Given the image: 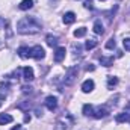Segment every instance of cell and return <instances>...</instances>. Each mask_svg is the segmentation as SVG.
<instances>
[{
	"label": "cell",
	"instance_id": "19",
	"mask_svg": "<svg viewBox=\"0 0 130 130\" xmlns=\"http://www.w3.org/2000/svg\"><path fill=\"white\" fill-rule=\"evenodd\" d=\"M85 35H86V27H79V29L74 30V36H76V38H82V36H85Z\"/></svg>",
	"mask_w": 130,
	"mask_h": 130
},
{
	"label": "cell",
	"instance_id": "20",
	"mask_svg": "<svg viewBox=\"0 0 130 130\" xmlns=\"http://www.w3.org/2000/svg\"><path fill=\"white\" fill-rule=\"evenodd\" d=\"M94 47H97V41H95V39H88V41H86V44H85V48L92 50Z\"/></svg>",
	"mask_w": 130,
	"mask_h": 130
},
{
	"label": "cell",
	"instance_id": "16",
	"mask_svg": "<svg viewBox=\"0 0 130 130\" xmlns=\"http://www.w3.org/2000/svg\"><path fill=\"white\" fill-rule=\"evenodd\" d=\"M100 64L103 65V67H110V65L113 64V56H109V58L101 56L100 58Z\"/></svg>",
	"mask_w": 130,
	"mask_h": 130
},
{
	"label": "cell",
	"instance_id": "25",
	"mask_svg": "<svg viewBox=\"0 0 130 130\" xmlns=\"http://www.w3.org/2000/svg\"><path fill=\"white\" fill-rule=\"evenodd\" d=\"M6 24H8V21H6V20H5L3 17H0V29H3V27H5Z\"/></svg>",
	"mask_w": 130,
	"mask_h": 130
},
{
	"label": "cell",
	"instance_id": "12",
	"mask_svg": "<svg viewBox=\"0 0 130 130\" xmlns=\"http://www.w3.org/2000/svg\"><path fill=\"white\" fill-rule=\"evenodd\" d=\"M115 120H117V123H127V121H130V113H129V112H121V113H117Z\"/></svg>",
	"mask_w": 130,
	"mask_h": 130
},
{
	"label": "cell",
	"instance_id": "31",
	"mask_svg": "<svg viewBox=\"0 0 130 130\" xmlns=\"http://www.w3.org/2000/svg\"><path fill=\"white\" fill-rule=\"evenodd\" d=\"M101 2H106V0H101Z\"/></svg>",
	"mask_w": 130,
	"mask_h": 130
},
{
	"label": "cell",
	"instance_id": "14",
	"mask_svg": "<svg viewBox=\"0 0 130 130\" xmlns=\"http://www.w3.org/2000/svg\"><path fill=\"white\" fill-rule=\"evenodd\" d=\"M33 6V0H21V3L18 5V8L21 9V11H27V9H30Z\"/></svg>",
	"mask_w": 130,
	"mask_h": 130
},
{
	"label": "cell",
	"instance_id": "10",
	"mask_svg": "<svg viewBox=\"0 0 130 130\" xmlns=\"http://www.w3.org/2000/svg\"><path fill=\"white\" fill-rule=\"evenodd\" d=\"M17 53H18V56H20V58H23V59L30 58V48H29V47H26V45H21V47L17 50Z\"/></svg>",
	"mask_w": 130,
	"mask_h": 130
},
{
	"label": "cell",
	"instance_id": "5",
	"mask_svg": "<svg viewBox=\"0 0 130 130\" xmlns=\"http://www.w3.org/2000/svg\"><path fill=\"white\" fill-rule=\"evenodd\" d=\"M94 86H95L94 80H92V79H88V80H85V82L82 83V91H83L85 94L92 92V91H94Z\"/></svg>",
	"mask_w": 130,
	"mask_h": 130
},
{
	"label": "cell",
	"instance_id": "4",
	"mask_svg": "<svg viewBox=\"0 0 130 130\" xmlns=\"http://www.w3.org/2000/svg\"><path fill=\"white\" fill-rule=\"evenodd\" d=\"M107 115H109V109L106 106H97V107H94V113H92L94 118L100 120V118H104Z\"/></svg>",
	"mask_w": 130,
	"mask_h": 130
},
{
	"label": "cell",
	"instance_id": "21",
	"mask_svg": "<svg viewBox=\"0 0 130 130\" xmlns=\"http://www.w3.org/2000/svg\"><path fill=\"white\" fill-rule=\"evenodd\" d=\"M115 47H117V42H115V39H113V38H110V39L106 42V48L112 50V48H115Z\"/></svg>",
	"mask_w": 130,
	"mask_h": 130
},
{
	"label": "cell",
	"instance_id": "26",
	"mask_svg": "<svg viewBox=\"0 0 130 130\" xmlns=\"http://www.w3.org/2000/svg\"><path fill=\"white\" fill-rule=\"evenodd\" d=\"M86 70H88V71H94V70H95V67H94L92 64H88V65H86Z\"/></svg>",
	"mask_w": 130,
	"mask_h": 130
},
{
	"label": "cell",
	"instance_id": "3",
	"mask_svg": "<svg viewBox=\"0 0 130 130\" xmlns=\"http://www.w3.org/2000/svg\"><path fill=\"white\" fill-rule=\"evenodd\" d=\"M45 56V52H44V48L41 47V45H33L32 48H30V58L33 59H42Z\"/></svg>",
	"mask_w": 130,
	"mask_h": 130
},
{
	"label": "cell",
	"instance_id": "2",
	"mask_svg": "<svg viewBox=\"0 0 130 130\" xmlns=\"http://www.w3.org/2000/svg\"><path fill=\"white\" fill-rule=\"evenodd\" d=\"M79 74V67H70L65 74V85H73Z\"/></svg>",
	"mask_w": 130,
	"mask_h": 130
},
{
	"label": "cell",
	"instance_id": "8",
	"mask_svg": "<svg viewBox=\"0 0 130 130\" xmlns=\"http://www.w3.org/2000/svg\"><path fill=\"white\" fill-rule=\"evenodd\" d=\"M23 77H24L27 82L33 80V79H35V74H33V68H30V67H24V68H23Z\"/></svg>",
	"mask_w": 130,
	"mask_h": 130
},
{
	"label": "cell",
	"instance_id": "28",
	"mask_svg": "<svg viewBox=\"0 0 130 130\" xmlns=\"http://www.w3.org/2000/svg\"><path fill=\"white\" fill-rule=\"evenodd\" d=\"M12 130H23V127H21V126H17V127H14Z\"/></svg>",
	"mask_w": 130,
	"mask_h": 130
},
{
	"label": "cell",
	"instance_id": "15",
	"mask_svg": "<svg viewBox=\"0 0 130 130\" xmlns=\"http://www.w3.org/2000/svg\"><path fill=\"white\" fill-rule=\"evenodd\" d=\"M83 115L85 117H92V113H94V106L92 104H83Z\"/></svg>",
	"mask_w": 130,
	"mask_h": 130
},
{
	"label": "cell",
	"instance_id": "7",
	"mask_svg": "<svg viewBox=\"0 0 130 130\" xmlns=\"http://www.w3.org/2000/svg\"><path fill=\"white\" fill-rule=\"evenodd\" d=\"M65 55H67L65 47H58L55 52V62H62L65 59Z\"/></svg>",
	"mask_w": 130,
	"mask_h": 130
},
{
	"label": "cell",
	"instance_id": "29",
	"mask_svg": "<svg viewBox=\"0 0 130 130\" xmlns=\"http://www.w3.org/2000/svg\"><path fill=\"white\" fill-rule=\"evenodd\" d=\"M2 103H3V95H0V106H2Z\"/></svg>",
	"mask_w": 130,
	"mask_h": 130
},
{
	"label": "cell",
	"instance_id": "18",
	"mask_svg": "<svg viewBox=\"0 0 130 130\" xmlns=\"http://www.w3.org/2000/svg\"><path fill=\"white\" fill-rule=\"evenodd\" d=\"M92 29H94V32L97 33V35H103V33H104V29H103V24H101V21H95Z\"/></svg>",
	"mask_w": 130,
	"mask_h": 130
},
{
	"label": "cell",
	"instance_id": "23",
	"mask_svg": "<svg viewBox=\"0 0 130 130\" xmlns=\"http://www.w3.org/2000/svg\"><path fill=\"white\" fill-rule=\"evenodd\" d=\"M85 8H86V9H92V8H94L92 0H85Z\"/></svg>",
	"mask_w": 130,
	"mask_h": 130
},
{
	"label": "cell",
	"instance_id": "17",
	"mask_svg": "<svg viewBox=\"0 0 130 130\" xmlns=\"http://www.w3.org/2000/svg\"><path fill=\"white\" fill-rule=\"evenodd\" d=\"M117 85H118V77L109 76V77H107V88H109V89H113V86H117Z\"/></svg>",
	"mask_w": 130,
	"mask_h": 130
},
{
	"label": "cell",
	"instance_id": "22",
	"mask_svg": "<svg viewBox=\"0 0 130 130\" xmlns=\"http://www.w3.org/2000/svg\"><path fill=\"white\" fill-rule=\"evenodd\" d=\"M123 45H124V48H126L127 52H130V38H124Z\"/></svg>",
	"mask_w": 130,
	"mask_h": 130
},
{
	"label": "cell",
	"instance_id": "6",
	"mask_svg": "<svg viewBox=\"0 0 130 130\" xmlns=\"http://www.w3.org/2000/svg\"><path fill=\"white\" fill-rule=\"evenodd\" d=\"M45 106H47L48 110H55L58 107V98L53 97V95H48L45 98Z\"/></svg>",
	"mask_w": 130,
	"mask_h": 130
},
{
	"label": "cell",
	"instance_id": "27",
	"mask_svg": "<svg viewBox=\"0 0 130 130\" xmlns=\"http://www.w3.org/2000/svg\"><path fill=\"white\" fill-rule=\"evenodd\" d=\"M24 121H26V123L30 121V115H26V117H24Z\"/></svg>",
	"mask_w": 130,
	"mask_h": 130
},
{
	"label": "cell",
	"instance_id": "1",
	"mask_svg": "<svg viewBox=\"0 0 130 130\" xmlns=\"http://www.w3.org/2000/svg\"><path fill=\"white\" fill-rule=\"evenodd\" d=\"M42 24L35 17H24L17 23V32L21 35H35L41 32Z\"/></svg>",
	"mask_w": 130,
	"mask_h": 130
},
{
	"label": "cell",
	"instance_id": "30",
	"mask_svg": "<svg viewBox=\"0 0 130 130\" xmlns=\"http://www.w3.org/2000/svg\"><path fill=\"white\" fill-rule=\"evenodd\" d=\"M127 110H130V103L127 104Z\"/></svg>",
	"mask_w": 130,
	"mask_h": 130
},
{
	"label": "cell",
	"instance_id": "9",
	"mask_svg": "<svg viewBox=\"0 0 130 130\" xmlns=\"http://www.w3.org/2000/svg\"><path fill=\"white\" fill-rule=\"evenodd\" d=\"M45 42H47V45H50V47H56L58 45V42H59V38L56 36V35H47L45 36Z\"/></svg>",
	"mask_w": 130,
	"mask_h": 130
},
{
	"label": "cell",
	"instance_id": "24",
	"mask_svg": "<svg viewBox=\"0 0 130 130\" xmlns=\"http://www.w3.org/2000/svg\"><path fill=\"white\" fill-rule=\"evenodd\" d=\"M21 89H23V92H24V94H27V92L30 94V92H32V86H23Z\"/></svg>",
	"mask_w": 130,
	"mask_h": 130
},
{
	"label": "cell",
	"instance_id": "11",
	"mask_svg": "<svg viewBox=\"0 0 130 130\" xmlns=\"http://www.w3.org/2000/svg\"><path fill=\"white\" fill-rule=\"evenodd\" d=\"M62 21L65 24H73L76 21V14L74 12H65L64 17H62Z\"/></svg>",
	"mask_w": 130,
	"mask_h": 130
},
{
	"label": "cell",
	"instance_id": "13",
	"mask_svg": "<svg viewBox=\"0 0 130 130\" xmlns=\"http://www.w3.org/2000/svg\"><path fill=\"white\" fill-rule=\"evenodd\" d=\"M14 118L9 115V113H0V126H5V124H9L12 123Z\"/></svg>",
	"mask_w": 130,
	"mask_h": 130
}]
</instances>
